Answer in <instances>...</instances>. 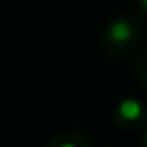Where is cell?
Listing matches in <instances>:
<instances>
[{"label": "cell", "instance_id": "277c9868", "mask_svg": "<svg viewBox=\"0 0 147 147\" xmlns=\"http://www.w3.org/2000/svg\"><path fill=\"white\" fill-rule=\"evenodd\" d=\"M140 2H142V6H144L145 9H147V0H140Z\"/></svg>", "mask_w": 147, "mask_h": 147}, {"label": "cell", "instance_id": "7a4b0ae2", "mask_svg": "<svg viewBox=\"0 0 147 147\" xmlns=\"http://www.w3.org/2000/svg\"><path fill=\"white\" fill-rule=\"evenodd\" d=\"M108 34H110V37L114 41L123 43V41H127L130 36H132V28H130V24H129V22H125V21H115L114 24L110 26Z\"/></svg>", "mask_w": 147, "mask_h": 147}, {"label": "cell", "instance_id": "3957f363", "mask_svg": "<svg viewBox=\"0 0 147 147\" xmlns=\"http://www.w3.org/2000/svg\"><path fill=\"white\" fill-rule=\"evenodd\" d=\"M60 147H76L75 144H69V142H65V144H61Z\"/></svg>", "mask_w": 147, "mask_h": 147}, {"label": "cell", "instance_id": "6da1fadb", "mask_svg": "<svg viewBox=\"0 0 147 147\" xmlns=\"http://www.w3.org/2000/svg\"><path fill=\"white\" fill-rule=\"evenodd\" d=\"M142 112H144L142 104L134 99H125L119 102V114H121V117L129 119V121H136L142 115Z\"/></svg>", "mask_w": 147, "mask_h": 147}]
</instances>
